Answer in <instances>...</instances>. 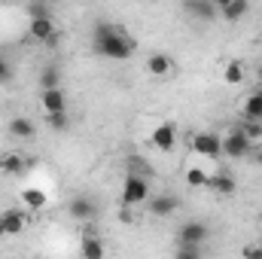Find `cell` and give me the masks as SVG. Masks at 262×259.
Segmentation results:
<instances>
[{"mask_svg":"<svg viewBox=\"0 0 262 259\" xmlns=\"http://www.w3.org/2000/svg\"><path fill=\"white\" fill-rule=\"evenodd\" d=\"M0 223H3V229H6V235H21V232H25V217H21L18 210H3V213H0Z\"/></svg>","mask_w":262,"mask_h":259,"instance_id":"cell-16","label":"cell"},{"mask_svg":"<svg viewBox=\"0 0 262 259\" xmlns=\"http://www.w3.org/2000/svg\"><path fill=\"white\" fill-rule=\"evenodd\" d=\"M207 189H213L216 195H232V192H235V177H232L229 171L213 174V177H210V183H207Z\"/></svg>","mask_w":262,"mask_h":259,"instance_id":"cell-15","label":"cell"},{"mask_svg":"<svg viewBox=\"0 0 262 259\" xmlns=\"http://www.w3.org/2000/svg\"><path fill=\"white\" fill-rule=\"evenodd\" d=\"M259 165H262V156H259Z\"/></svg>","mask_w":262,"mask_h":259,"instance_id":"cell-35","label":"cell"},{"mask_svg":"<svg viewBox=\"0 0 262 259\" xmlns=\"http://www.w3.org/2000/svg\"><path fill=\"white\" fill-rule=\"evenodd\" d=\"M250 149H253V140L241 128L232 131L229 137H223V156L226 159H244V156H250Z\"/></svg>","mask_w":262,"mask_h":259,"instance_id":"cell-3","label":"cell"},{"mask_svg":"<svg viewBox=\"0 0 262 259\" xmlns=\"http://www.w3.org/2000/svg\"><path fill=\"white\" fill-rule=\"evenodd\" d=\"M207 226L204 223H198V220H192V223H183L180 226V232H177V238L180 241H186V244H204L207 241Z\"/></svg>","mask_w":262,"mask_h":259,"instance_id":"cell-8","label":"cell"},{"mask_svg":"<svg viewBox=\"0 0 262 259\" xmlns=\"http://www.w3.org/2000/svg\"><path fill=\"white\" fill-rule=\"evenodd\" d=\"M21 201H25L31 210H43V207H46V192H40V189H25V192H21Z\"/></svg>","mask_w":262,"mask_h":259,"instance_id":"cell-21","label":"cell"},{"mask_svg":"<svg viewBox=\"0 0 262 259\" xmlns=\"http://www.w3.org/2000/svg\"><path fill=\"white\" fill-rule=\"evenodd\" d=\"M128 171L131 174H143V177H149V168H146V162H143L140 156H131L128 159Z\"/></svg>","mask_w":262,"mask_h":259,"instance_id":"cell-28","label":"cell"},{"mask_svg":"<svg viewBox=\"0 0 262 259\" xmlns=\"http://www.w3.org/2000/svg\"><path fill=\"white\" fill-rule=\"evenodd\" d=\"M31 37L34 40H43L46 46H55L58 43V31H55V25H52V18H31Z\"/></svg>","mask_w":262,"mask_h":259,"instance_id":"cell-5","label":"cell"},{"mask_svg":"<svg viewBox=\"0 0 262 259\" xmlns=\"http://www.w3.org/2000/svg\"><path fill=\"white\" fill-rule=\"evenodd\" d=\"M241 113H244V119H262V95L253 92V95L244 101V110H241Z\"/></svg>","mask_w":262,"mask_h":259,"instance_id":"cell-19","label":"cell"},{"mask_svg":"<svg viewBox=\"0 0 262 259\" xmlns=\"http://www.w3.org/2000/svg\"><path fill=\"white\" fill-rule=\"evenodd\" d=\"M149 198V177H143V174H131L125 177V183H122V204L131 207V204H140V201H146Z\"/></svg>","mask_w":262,"mask_h":259,"instance_id":"cell-2","label":"cell"},{"mask_svg":"<svg viewBox=\"0 0 262 259\" xmlns=\"http://www.w3.org/2000/svg\"><path fill=\"white\" fill-rule=\"evenodd\" d=\"M46 122H49V128L55 131H67V113H46Z\"/></svg>","mask_w":262,"mask_h":259,"instance_id":"cell-27","label":"cell"},{"mask_svg":"<svg viewBox=\"0 0 262 259\" xmlns=\"http://www.w3.org/2000/svg\"><path fill=\"white\" fill-rule=\"evenodd\" d=\"M171 67H174V58L165 55V52H152V55L146 58V70H149L152 76H165V73H171Z\"/></svg>","mask_w":262,"mask_h":259,"instance_id":"cell-12","label":"cell"},{"mask_svg":"<svg viewBox=\"0 0 262 259\" xmlns=\"http://www.w3.org/2000/svg\"><path fill=\"white\" fill-rule=\"evenodd\" d=\"M0 238H6V229H3V223H0Z\"/></svg>","mask_w":262,"mask_h":259,"instance_id":"cell-31","label":"cell"},{"mask_svg":"<svg viewBox=\"0 0 262 259\" xmlns=\"http://www.w3.org/2000/svg\"><path fill=\"white\" fill-rule=\"evenodd\" d=\"M6 82H12V67L0 58V85H6Z\"/></svg>","mask_w":262,"mask_h":259,"instance_id":"cell-29","label":"cell"},{"mask_svg":"<svg viewBox=\"0 0 262 259\" xmlns=\"http://www.w3.org/2000/svg\"><path fill=\"white\" fill-rule=\"evenodd\" d=\"M49 6H52V3H46V0H31L28 12H31V18H52Z\"/></svg>","mask_w":262,"mask_h":259,"instance_id":"cell-24","label":"cell"},{"mask_svg":"<svg viewBox=\"0 0 262 259\" xmlns=\"http://www.w3.org/2000/svg\"><path fill=\"white\" fill-rule=\"evenodd\" d=\"M67 210H70V217H73V220H92V217L98 213L95 201H92V198H85V195H76V198L67 204Z\"/></svg>","mask_w":262,"mask_h":259,"instance_id":"cell-10","label":"cell"},{"mask_svg":"<svg viewBox=\"0 0 262 259\" xmlns=\"http://www.w3.org/2000/svg\"><path fill=\"white\" fill-rule=\"evenodd\" d=\"M149 210L156 213V217H171L174 210H180V198L177 195H156L152 201H149Z\"/></svg>","mask_w":262,"mask_h":259,"instance_id":"cell-11","label":"cell"},{"mask_svg":"<svg viewBox=\"0 0 262 259\" xmlns=\"http://www.w3.org/2000/svg\"><path fill=\"white\" fill-rule=\"evenodd\" d=\"M186 183H189L192 189H204V186L210 183V174H204L201 168H189V171H186Z\"/></svg>","mask_w":262,"mask_h":259,"instance_id":"cell-23","label":"cell"},{"mask_svg":"<svg viewBox=\"0 0 262 259\" xmlns=\"http://www.w3.org/2000/svg\"><path fill=\"white\" fill-rule=\"evenodd\" d=\"M43 110L46 113H67V98L64 92H61V85H55V89H43Z\"/></svg>","mask_w":262,"mask_h":259,"instance_id":"cell-9","label":"cell"},{"mask_svg":"<svg viewBox=\"0 0 262 259\" xmlns=\"http://www.w3.org/2000/svg\"><path fill=\"white\" fill-rule=\"evenodd\" d=\"M92 49L101 55V58H110V61H128L137 49L134 37L128 31H122L119 25H110V21H98L95 25V34H92Z\"/></svg>","mask_w":262,"mask_h":259,"instance_id":"cell-1","label":"cell"},{"mask_svg":"<svg viewBox=\"0 0 262 259\" xmlns=\"http://www.w3.org/2000/svg\"><path fill=\"white\" fill-rule=\"evenodd\" d=\"M183 12L198 21H213L216 18V3L213 0H183Z\"/></svg>","mask_w":262,"mask_h":259,"instance_id":"cell-6","label":"cell"},{"mask_svg":"<svg viewBox=\"0 0 262 259\" xmlns=\"http://www.w3.org/2000/svg\"><path fill=\"white\" fill-rule=\"evenodd\" d=\"M79 250H82V256H85V259H101V256H104V244H101L92 232H85V238H82V247H79Z\"/></svg>","mask_w":262,"mask_h":259,"instance_id":"cell-18","label":"cell"},{"mask_svg":"<svg viewBox=\"0 0 262 259\" xmlns=\"http://www.w3.org/2000/svg\"><path fill=\"white\" fill-rule=\"evenodd\" d=\"M223 79H226L229 85H241V82H244V67H241V61H229L226 70H223Z\"/></svg>","mask_w":262,"mask_h":259,"instance_id":"cell-20","label":"cell"},{"mask_svg":"<svg viewBox=\"0 0 262 259\" xmlns=\"http://www.w3.org/2000/svg\"><path fill=\"white\" fill-rule=\"evenodd\" d=\"M213 3H216V9H223V6H226L229 0H213Z\"/></svg>","mask_w":262,"mask_h":259,"instance_id":"cell-30","label":"cell"},{"mask_svg":"<svg viewBox=\"0 0 262 259\" xmlns=\"http://www.w3.org/2000/svg\"><path fill=\"white\" fill-rule=\"evenodd\" d=\"M177 143V125L174 122H162L159 128L152 131V146L162 149V153H171Z\"/></svg>","mask_w":262,"mask_h":259,"instance_id":"cell-7","label":"cell"},{"mask_svg":"<svg viewBox=\"0 0 262 259\" xmlns=\"http://www.w3.org/2000/svg\"><path fill=\"white\" fill-rule=\"evenodd\" d=\"M46 3H58V0H46Z\"/></svg>","mask_w":262,"mask_h":259,"instance_id":"cell-34","label":"cell"},{"mask_svg":"<svg viewBox=\"0 0 262 259\" xmlns=\"http://www.w3.org/2000/svg\"><path fill=\"white\" fill-rule=\"evenodd\" d=\"M192 149L204 159H220L223 156V137L213 134V131H201L192 137Z\"/></svg>","mask_w":262,"mask_h":259,"instance_id":"cell-4","label":"cell"},{"mask_svg":"<svg viewBox=\"0 0 262 259\" xmlns=\"http://www.w3.org/2000/svg\"><path fill=\"white\" fill-rule=\"evenodd\" d=\"M256 76H259V82H262V67H259V70H256Z\"/></svg>","mask_w":262,"mask_h":259,"instance_id":"cell-33","label":"cell"},{"mask_svg":"<svg viewBox=\"0 0 262 259\" xmlns=\"http://www.w3.org/2000/svg\"><path fill=\"white\" fill-rule=\"evenodd\" d=\"M247 9H250V0H229V3L220 9V15H223L226 21H241V18L247 15Z\"/></svg>","mask_w":262,"mask_h":259,"instance_id":"cell-14","label":"cell"},{"mask_svg":"<svg viewBox=\"0 0 262 259\" xmlns=\"http://www.w3.org/2000/svg\"><path fill=\"white\" fill-rule=\"evenodd\" d=\"M40 85H43V89H55V85H61V70H58V64H49L43 73H40Z\"/></svg>","mask_w":262,"mask_h":259,"instance_id":"cell-22","label":"cell"},{"mask_svg":"<svg viewBox=\"0 0 262 259\" xmlns=\"http://www.w3.org/2000/svg\"><path fill=\"white\" fill-rule=\"evenodd\" d=\"M9 134H12V137H21V140H28V137H34V134H37V128H34V122H31V119L15 116V119L9 122Z\"/></svg>","mask_w":262,"mask_h":259,"instance_id":"cell-17","label":"cell"},{"mask_svg":"<svg viewBox=\"0 0 262 259\" xmlns=\"http://www.w3.org/2000/svg\"><path fill=\"white\" fill-rule=\"evenodd\" d=\"M256 95H262V82H259V85H256Z\"/></svg>","mask_w":262,"mask_h":259,"instance_id":"cell-32","label":"cell"},{"mask_svg":"<svg viewBox=\"0 0 262 259\" xmlns=\"http://www.w3.org/2000/svg\"><path fill=\"white\" fill-rule=\"evenodd\" d=\"M28 168V159L25 156H18V153H3L0 156V171L3 174H21Z\"/></svg>","mask_w":262,"mask_h":259,"instance_id":"cell-13","label":"cell"},{"mask_svg":"<svg viewBox=\"0 0 262 259\" xmlns=\"http://www.w3.org/2000/svg\"><path fill=\"white\" fill-rule=\"evenodd\" d=\"M241 131L250 137V140H262V119H244Z\"/></svg>","mask_w":262,"mask_h":259,"instance_id":"cell-25","label":"cell"},{"mask_svg":"<svg viewBox=\"0 0 262 259\" xmlns=\"http://www.w3.org/2000/svg\"><path fill=\"white\" fill-rule=\"evenodd\" d=\"M198 253H201V244H186V241L177 244V256L180 259H195Z\"/></svg>","mask_w":262,"mask_h":259,"instance_id":"cell-26","label":"cell"}]
</instances>
